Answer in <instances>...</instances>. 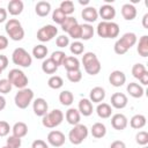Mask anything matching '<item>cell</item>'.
<instances>
[{"instance_id":"obj_43","label":"cell","mask_w":148,"mask_h":148,"mask_svg":"<svg viewBox=\"0 0 148 148\" xmlns=\"http://www.w3.org/2000/svg\"><path fill=\"white\" fill-rule=\"evenodd\" d=\"M135 141L140 146H147L148 143V133L146 131H140L135 135Z\"/></svg>"},{"instance_id":"obj_6","label":"cell","mask_w":148,"mask_h":148,"mask_svg":"<svg viewBox=\"0 0 148 148\" xmlns=\"http://www.w3.org/2000/svg\"><path fill=\"white\" fill-rule=\"evenodd\" d=\"M7 80L10 82V84L13 87H16L18 89H23V88H27L28 86V76L24 74V72H22L21 69L18 68H13L9 71L8 73V77Z\"/></svg>"},{"instance_id":"obj_56","label":"cell","mask_w":148,"mask_h":148,"mask_svg":"<svg viewBox=\"0 0 148 148\" xmlns=\"http://www.w3.org/2000/svg\"><path fill=\"white\" fill-rule=\"evenodd\" d=\"M6 108V98L0 95V111Z\"/></svg>"},{"instance_id":"obj_14","label":"cell","mask_w":148,"mask_h":148,"mask_svg":"<svg viewBox=\"0 0 148 148\" xmlns=\"http://www.w3.org/2000/svg\"><path fill=\"white\" fill-rule=\"evenodd\" d=\"M127 124H128V120H127L126 116L123 114V113H116V114H113L112 118H111V125H112V127H113L114 130H117V131H123V130H125L126 126H127Z\"/></svg>"},{"instance_id":"obj_50","label":"cell","mask_w":148,"mask_h":148,"mask_svg":"<svg viewBox=\"0 0 148 148\" xmlns=\"http://www.w3.org/2000/svg\"><path fill=\"white\" fill-rule=\"evenodd\" d=\"M7 66H8V58L3 54H0V69L3 71L7 68Z\"/></svg>"},{"instance_id":"obj_21","label":"cell","mask_w":148,"mask_h":148,"mask_svg":"<svg viewBox=\"0 0 148 148\" xmlns=\"http://www.w3.org/2000/svg\"><path fill=\"white\" fill-rule=\"evenodd\" d=\"M77 110H79L80 114H83L84 117H88L92 113V110H94L92 109V103L88 98H82L79 102V109Z\"/></svg>"},{"instance_id":"obj_51","label":"cell","mask_w":148,"mask_h":148,"mask_svg":"<svg viewBox=\"0 0 148 148\" xmlns=\"http://www.w3.org/2000/svg\"><path fill=\"white\" fill-rule=\"evenodd\" d=\"M110 148H126V145L121 140H116L110 145Z\"/></svg>"},{"instance_id":"obj_9","label":"cell","mask_w":148,"mask_h":148,"mask_svg":"<svg viewBox=\"0 0 148 148\" xmlns=\"http://www.w3.org/2000/svg\"><path fill=\"white\" fill-rule=\"evenodd\" d=\"M12 60L15 65H18L21 67H30L32 64V58L29 54L28 51H25L23 47H17L12 53Z\"/></svg>"},{"instance_id":"obj_37","label":"cell","mask_w":148,"mask_h":148,"mask_svg":"<svg viewBox=\"0 0 148 148\" xmlns=\"http://www.w3.org/2000/svg\"><path fill=\"white\" fill-rule=\"evenodd\" d=\"M66 53L64 52V51H54V52H52V54H51V57H50V59L59 67L60 65H62V62H64V60L66 59Z\"/></svg>"},{"instance_id":"obj_52","label":"cell","mask_w":148,"mask_h":148,"mask_svg":"<svg viewBox=\"0 0 148 148\" xmlns=\"http://www.w3.org/2000/svg\"><path fill=\"white\" fill-rule=\"evenodd\" d=\"M7 46H8V38L2 36V35H0V51L5 50Z\"/></svg>"},{"instance_id":"obj_53","label":"cell","mask_w":148,"mask_h":148,"mask_svg":"<svg viewBox=\"0 0 148 148\" xmlns=\"http://www.w3.org/2000/svg\"><path fill=\"white\" fill-rule=\"evenodd\" d=\"M139 81H140L143 86H147V84H148V71L145 72V73L139 77Z\"/></svg>"},{"instance_id":"obj_29","label":"cell","mask_w":148,"mask_h":148,"mask_svg":"<svg viewBox=\"0 0 148 148\" xmlns=\"http://www.w3.org/2000/svg\"><path fill=\"white\" fill-rule=\"evenodd\" d=\"M146 123H147V119L143 114H134L130 120L131 127L135 130H141L142 127L146 126Z\"/></svg>"},{"instance_id":"obj_59","label":"cell","mask_w":148,"mask_h":148,"mask_svg":"<svg viewBox=\"0 0 148 148\" xmlns=\"http://www.w3.org/2000/svg\"><path fill=\"white\" fill-rule=\"evenodd\" d=\"M1 73H2V71H1V69H0V75H1Z\"/></svg>"},{"instance_id":"obj_17","label":"cell","mask_w":148,"mask_h":148,"mask_svg":"<svg viewBox=\"0 0 148 148\" xmlns=\"http://www.w3.org/2000/svg\"><path fill=\"white\" fill-rule=\"evenodd\" d=\"M81 16H82V18H83L88 24H90V23H92V22H95V21L97 20V17H98V12L96 10V8L89 6V7H86V8L82 9Z\"/></svg>"},{"instance_id":"obj_11","label":"cell","mask_w":148,"mask_h":148,"mask_svg":"<svg viewBox=\"0 0 148 148\" xmlns=\"http://www.w3.org/2000/svg\"><path fill=\"white\" fill-rule=\"evenodd\" d=\"M65 134L60 131H51L49 134H47V142L53 146V147H61L64 143H65Z\"/></svg>"},{"instance_id":"obj_19","label":"cell","mask_w":148,"mask_h":148,"mask_svg":"<svg viewBox=\"0 0 148 148\" xmlns=\"http://www.w3.org/2000/svg\"><path fill=\"white\" fill-rule=\"evenodd\" d=\"M65 118L67 120L68 124L71 125H77L80 124V119H81V114L79 112L77 109L75 108H69L67 111H66V114H65Z\"/></svg>"},{"instance_id":"obj_13","label":"cell","mask_w":148,"mask_h":148,"mask_svg":"<svg viewBox=\"0 0 148 148\" xmlns=\"http://www.w3.org/2000/svg\"><path fill=\"white\" fill-rule=\"evenodd\" d=\"M111 105L114 108V109H124L127 103H128V99H127V96L123 92H114L112 96H111Z\"/></svg>"},{"instance_id":"obj_5","label":"cell","mask_w":148,"mask_h":148,"mask_svg":"<svg viewBox=\"0 0 148 148\" xmlns=\"http://www.w3.org/2000/svg\"><path fill=\"white\" fill-rule=\"evenodd\" d=\"M64 120V113L59 109H54L50 112H47L42 118V124L46 128H54L59 126Z\"/></svg>"},{"instance_id":"obj_40","label":"cell","mask_w":148,"mask_h":148,"mask_svg":"<svg viewBox=\"0 0 148 148\" xmlns=\"http://www.w3.org/2000/svg\"><path fill=\"white\" fill-rule=\"evenodd\" d=\"M145 72H147V69H146V67H145L143 64L138 62V64H134L133 67H132V75H133L135 79H138V80H139V77H140Z\"/></svg>"},{"instance_id":"obj_30","label":"cell","mask_w":148,"mask_h":148,"mask_svg":"<svg viewBox=\"0 0 148 148\" xmlns=\"http://www.w3.org/2000/svg\"><path fill=\"white\" fill-rule=\"evenodd\" d=\"M91 135L96 139H102L103 136H105L106 134V127L104 124L102 123H95L92 126H91Z\"/></svg>"},{"instance_id":"obj_24","label":"cell","mask_w":148,"mask_h":148,"mask_svg":"<svg viewBox=\"0 0 148 148\" xmlns=\"http://www.w3.org/2000/svg\"><path fill=\"white\" fill-rule=\"evenodd\" d=\"M96 112H97V116L102 119H108L111 117V113H112V108L110 104L108 103H98L97 108H96Z\"/></svg>"},{"instance_id":"obj_54","label":"cell","mask_w":148,"mask_h":148,"mask_svg":"<svg viewBox=\"0 0 148 148\" xmlns=\"http://www.w3.org/2000/svg\"><path fill=\"white\" fill-rule=\"evenodd\" d=\"M7 20V9L0 7V23L5 22Z\"/></svg>"},{"instance_id":"obj_33","label":"cell","mask_w":148,"mask_h":148,"mask_svg":"<svg viewBox=\"0 0 148 148\" xmlns=\"http://www.w3.org/2000/svg\"><path fill=\"white\" fill-rule=\"evenodd\" d=\"M59 102L65 106H69L74 102V96L69 90H64L59 94Z\"/></svg>"},{"instance_id":"obj_60","label":"cell","mask_w":148,"mask_h":148,"mask_svg":"<svg viewBox=\"0 0 148 148\" xmlns=\"http://www.w3.org/2000/svg\"><path fill=\"white\" fill-rule=\"evenodd\" d=\"M143 148H148V147H146V146H143Z\"/></svg>"},{"instance_id":"obj_41","label":"cell","mask_w":148,"mask_h":148,"mask_svg":"<svg viewBox=\"0 0 148 148\" xmlns=\"http://www.w3.org/2000/svg\"><path fill=\"white\" fill-rule=\"evenodd\" d=\"M67 79L73 82V83H76V82H80L81 79H82V73L80 69H75V71H68L67 72Z\"/></svg>"},{"instance_id":"obj_2","label":"cell","mask_w":148,"mask_h":148,"mask_svg":"<svg viewBox=\"0 0 148 148\" xmlns=\"http://www.w3.org/2000/svg\"><path fill=\"white\" fill-rule=\"evenodd\" d=\"M82 64L84 67V71L89 75H96L101 72V62L97 58V56L94 52H87L82 57Z\"/></svg>"},{"instance_id":"obj_15","label":"cell","mask_w":148,"mask_h":148,"mask_svg":"<svg viewBox=\"0 0 148 148\" xmlns=\"http://www.w3.org/2000/svg\"><path fill=\"white\" fill-rule=\"evenodd\" d=\"M109 82L113 87H121L126 82V75L124 74V72L116 69V71H113V72L110 73Z\"/></svg>"},{"instance_id":"obj_26","label":"cell","mask_w":148,"mask_h":148,"mask_svg":"<svg viewBox=\"0 0 148 148\" xmlns=\"http://www.w3.org/2000/svg\"><path fill=\"white\" fill-rule=\"evenodd\" d=\"M12 132H13V135H15V136H17V138L21 139V138H23V136L27 135V133H28V126L23 121H17L12 127Z\"/></svg>"},{"instance_id":"obj_8","label":"cell","mask_w":148,"mask_h":148,"mask_svg":"<svg viewBox=\"0 0 148 148\" xmlns=\"http://www.w3.org/2000/svg\"><path fill=\"white\" fill-rule=\"evenodd\" d=\"M88 133H89V131L86 125L77 124V125H74V127L69 131L68 139L73 145H80L87 139Z\"/></svg>"},{"instance_id":"obj_22","label":"cell","mask_w":148,"mask_h":148,"mask_svg":"<svg viewBox=\"0 0 148 148\" xmlns=\"http://www.w3.org/2000/svg\"><path fill=\"white\" fill-rule=\"evenodd\" d=\"M121 15L125 20L132 21L136 16V8L132 3H125L121 7Z\"/></svg>"},{"instance_id":"obj_45","label":"cell","mask_w":148,"mask_h":148,"mask_svg":"<svg viewBox=\"0 0 148 148\" xmlns=\"http://www.w3.org/2000/svg\"><path fill=\"white\" fill-rule=\"evenodd\" d=\"M67 34H68L69 37H72L73 39H80V38H81V24L77 23V24L74 25Z\"/></svg>"},{"instance_id":"obj_47","label":"cell","mask_w":148,"mask_h":148,"mask_svg":"<svg viewBox=\"0 0 148 148\" xmlns=\"http://www.w3.org/2000/svg\"><path fill=\"white\" fill-rule=\"evenodd\" d=\"M12 84L7 79H1L0 80V92L1 94H8L12 90Z\"/></svg>"},{"instance_id":"obj_1","label":"cell","mask_w":148,"mask_h":148,"mask_svg":"<svg viewBox=\"0 0 148 148\" xmlns=\"http://www.w3.org/2000/svg\"><path fill=\"white\" fill-rule=\"evenodd\" d=\"M136 40H138V38H136V35L134 32H126V34H124L114 43V46H113L114 52L117 54H119V56L125 54L132 46H134L136 44Z\"/></svg>"},{"instance_id":"obj_31","label":"cell","mask_w":148,"mask_h":148,"mask_svg":"<svg viewBox=\"0 0 148 148\" xmlns=\"http://www.w3.org/2000/svg\"><path fill=\"white\" fill-rule=\"evenodd\" d=\"M42 71L45 73V74H54L57 71H58V66L50 59H45L42 64Z\"/></svg>"},{"instance_id":"obj_34","label":"cell","mask_w":148,"mask_h":148,"mask_svg":"<svg viewBox=\"0 0 148 148\" xmlns=\"http://www.w3.org/2000/svg\"><path fill=\"white\" fill-rule=\"evenodd\" d=\"M47 47L43 44H38L36 46H34L32 49V56L36 58V59H44L46 56H47Z\"/></svg>"},{"instance_id":"obj_44","label":"cell","mask_w":148,"mask_h":148,"mask_svg":"<svg viewBox=\"0 0 148 148\" xmlns=\"http://www.w3.org/2000/svg\"><path fill=\"white\" fill-rule=\"evenodd\" d=\"M6 146L9 147V148H20L21 147V139L15 136V135H9L7 138V141H6Z\"/></svg>"},{"instance_id":"obj_42","label":"cell","mask_w":148,"mask_h":148,"mask_svg":"<svg viewBox=\"0 0 148 148\" xmlns=\"http://www.w3.org/2000/svg\"><path fill=\"white\" fill-rule=\"evenodd\" d=\"M66 17H67V16L62 13V10H61L60 8L54 9V10H53V13H52V20H53L56 23L60 24V25H61V23L66 20Z\"/></svg>"},{"instance_id":"obj_20","label":"cell","mask_w":148,"mask_h":148,"mask_svg":"<svg viewBox=\"0 0 148 148\" xmlns=\"http://www.w3.org/2000/svg\"><path fill=\"white\" fill-rule=\"evenodd\" d=\"M126 89H127V92L134 98H141L145 94V90H143L142 86L139 84V83H135V82L128 83Z\"/></svg>"},{"instance_id":"obj_12","label":"cell","mask_w":148,"mask_h":148,"mask_svg":"<svg viewBox=\"0 0 148 148\" xmlns=\"http://www.w3.org/2000/svg\"><path fill=\"white\" fill-rule=\"evenodd\" d=\"M32 109H34V112L36 116H39V117H43L47 113V109H49V104L47 102L39 97V98H36L32 103Z\"/></svg>"},{"instance_id":"obj_48","label":"cell","mask_w":148,"mask_h":148,"mask_svg":"<svg viewBox=\"0 0 148 148\" xmlns=\"http://www.w3.org/2000/svg\"><path fill=\"white\" fill-rule=\"evenodd\" d=\"M9 131H12L9 124L5 120H0V138L7 136L9 134Z\"/></svg>"},{"instance_id":"obj_27","label":"cell","mask_w":148,"mask_h":148,"mask_svg":"<svg viewBox=\"0 0 148 148\" xmlns=\"http://www.w3.org/2000/svg\"><path fill=\"white\" fill-rule=\"evenodd\" d=\"M62 66L66 68V71H75V69H80V61L76 57L74 56H67L66 59L62 62Z\"/></svg>"},{"instance_id":"obj_23","label":"cell","mask_w":148,"mask_h":148,"mask_svg":"<svg viewBox=\"0 0 148 148\" xmlns=\"http://www.w3.org/2000/svg\"><path fill=\"white\" fill-rule=\"evenodd\" d=\"M89 97H90V102H92V103H101L105 98V90L102 87H95V88H92L90 90Z\"/></svg>"},{"instance_id":"obj_32","label":"cell","mask_w":148,"mask_h":148,"mask_svg":"<svg viewBox=\"0 0 148 148\" xmlns=\"http://www.w3.org/2000/svg\"><path fill=\"white\" fill-rule=\"evenodd\" d=\"M94 32L95 31H94V28L91 24H88V23L81 24V39L89 40L90 38H92Z\"/></svg>"},{"instance_id":"obj_35","label":"cell","mask_w":148,"mask_h":148,"mask_svg":"<svg viewBox=\"0 0 148 148\" xmlns=\"http://www.w3.org/2000/svg\"><path fill=\"white\" fill-rule=\"evenodd\" d=\"M47 86L51 89H60L64 86V80L61 76L59 75H52L49 80H47Z\"/></svg>"},{"instance_id":"obj_7","label":"cell","mask_w":148,"mask_h":148,"mask_svg":"<svg viewBox=\"0 0 148 148\" xmlns=\"http://www.w3.org/2000/svg\"><path fill=\"white\" fill-rule=\"evenodd\" d=\"M32 99H34V91L29 88L20 89L14 97L15 105L18 109H27L32 102Z\"/></svg>"},{"instance_id":"obj_28","label":"cell","mask_w":148,"mask_h":148,"mask_svg":"<svg viewBox=\"0 0 148 148\" xmlns=\"http://www.w3.org/2000/svg\"><path fill=\"white\" fill-rule=\"evenodd\" d=\"M136 51H138L139 56H141L143 58L148 57V36L147 35H143L142 37H140Z\"/></svg>"},{"instance_id":"obj_16","label":"cell","mask_w":148,"mask_h":148,"mask_svg":"<svg viewBox=\"0 0 148 148\" xmlns=\"http://www.w3.org/2000/svg\"><path fill=\"white\" fill-rule=\"evenodd\" d=\"M98 14H99L101 17L103 18V21L110 22V21H111L112 18H114V16H116V9H114L113 6H111V5H109V3H105V5L101 6Z\"/></svg>"},{"instance_id":"obj_55","label":"cell","mask_w":148,"mask_h":148,"mask_svg":"<svg viewBox=\"0 0 148 148\" xmlns=\"http://www.w3.org/2000/svg\"><path fill=\"white\" fill-rule=\"evenodd\" d=\"M142 25H143L145 29H148V13L145 14L143 17H142Z\"/></svg>"},{"instance_id":"obj_36","label":"cell","mask_w":148,"mask_h":148,"mask_svg":"<svg viewBox=\"0 0 148 148\" xmlns=\"http://www.w3.org/2000/svg\"><path fill=\"white\" fill-rule=\"evenodd\" d=\"M59 8L62 10V13H64L66 16L73 14L74 10H75L74 3H73V1H71V0H65V1H62V2L60 3Z\"/></svg>"},{"instance_id":"obj_25","label":"cell","mask_w":148,"mask_h":148,"mask_svg":"<svg viewBox=\"0 0 148 148\" xmlns=\"http://www.w3.org/2000/svg\"><path fill=\"white\" fill-rule=\"evenodd\" d=\"M35 12L38 16L40 17H44V16H47L49 13L51 12V3L47 2V1H39L36 3L35 6Z\"/></svg>"},{"instance_id":"obj_3","label":"cell","mask_w":148,"mask_h":148,"mask_svg":"<svg viewBox=\"0 0 148 148\" xmlns=\"http://www.w3.org/2000/svg\"><path fill=\"white\" fill-rule=\"evenodd\" d=\"M97 35L102 38H116L119 35V25L116 22L102 21L97 25Z\"/></svg>"},{"instance_id":"obj_10","label":"cell","mask_w":148,"mask_h":148,"mask_svg":"<svg viewBox=\"0 0 148 148\" xmlns=\"http://www.w3.org/2000/svg\"><path fill=\"white\" fill-rule=\"evenodd\" d=\"M58 34V29L56 25L52 24H46L44 27H42L38 31H37V39L40 42H50L51 39H53Z\"/></svg>"},{"instance_id":"obj_38","label":"cell","mask_w":148,"mask_h":148,"mask_svg":"<svg viewBox=\"0 0 148 148\" xmlns=\"http://www.w3.org/2000/svg\"><path fill=\"white\" fill-rule=\"evenodd\" d=\"M76 24H77V21H76L75 17H73V16H67L66 20L61 23V30L65 31V32H68V31H69L74 25H76Z\"/></svg>"},{"instance_id":"obj_46","label":"cell","mask_w":148,"mask_h":148,"mask_svg":"<svg viewBox=\"0 0 148 148\" xmlns=\"http://www.w3.org/2000/svg\"><path fill=\"white\" fill-rule=\"evenodd\" d=\"M56 44H57L58 47L64 49V47H66V46L69 45V38H68L66 35H60V36L57 37V39H56Z\"/></svg>"},{"instance_id":"obj_58","label":"cell","mask_w":148,"mask_h":148,"mask_svg":"<svg viewBox=\"0 0 148 148\" xmlns=\"http://www.w3.org/2000/svg\"><path fill=\"white\" fill-rule=\"evenodd\" d=\"M2 148H9V147H7V146H3V147H2Z\"/></svg>"},{"instance_id":"obj_4","label":"cell","mask_w":148,"mask_h":148,"mask_svg":"<svg viewBox=\"0 0 148 148\" xmlns=\"http://www.w3.org/2000/svg\"><path fill=\"white\" fill-rule=\"evenodd\" d=\"M5 30L10 39L13 40H22L24 37V29L22 28V24L16 18H10L6 22Z\"/></svg>"},{"instance_id":"obj_57","label":"cell","mask_w":148,"mask_h":148,"mask_svg":"<svg viewBox=\"0 0 148 148\" xmlns=\"http://www.w3.org/2000/svg\"><path fill=\"white\" fill-rule=\"evenodd\" d=\"M79 2H80V5H88V3H89V1H88V0H86V1H82V0H80Z\"/></svg>"},{"instance_id":"obj_49","label":"cell","mask_w":148,"mask_h":148,"mask_svg":"<svg viewBox=\"0 0 148 148\" xmlns=\"http://www.w3.org/2000/svg\"><path fill=\"white\" fill-rule=\"evenodd\" d=\"M31 148H49V147H47V145H46V142H45L44 140L37 139V140H35V141L32 142Z\"/></svg>"},{"instance_id":"obj_39","label":"cell","mask_w":148,"mask_h":148,"mask_svg":"<svg viewBox=\"0 0 148 148\" xmlns=\"http://www.w3.org/2000/svg\"><path fill=\"white\" fill-rule=\"evenodd\" d=\"M69 51H71L74 56H80V54H82L83 51H84V45H83L81 42L75 40V42H73V43L71 44Z\"/></svg>"},{"instance_id":"obj_18","label":"cell","mask_w":148,"mask_h":148,"mask_svg":"<svg viewBox=\"0 0 148 148\" xmlns=\"http://www.w3.org/2000/svg\"><path fill=\"white\" fill-rule=\"evenodd\" d=\"M23 7L24 5L21 0H10L7 6V13H9L13 16L20 15L23 12Z\"/></svg>"}]
</instances>
